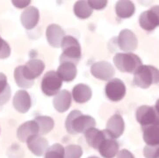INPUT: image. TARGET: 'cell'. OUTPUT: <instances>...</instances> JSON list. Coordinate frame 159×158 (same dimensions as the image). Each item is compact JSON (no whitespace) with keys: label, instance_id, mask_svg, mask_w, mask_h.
Segmentation results:
<instances>
[{"label":"cell","instance_id":"6da1fadb","mask_svg":"<svg viewBox=\"0 0 159 158\" xmlns=\"http://www.w3.org/2000/svg\"><path fill=\"white\" fill-rule=\"evenodd\" d=\"M96 120L90 115H83L78 110L72 111L65 120V128L70 134L84 133L88 129L95 128Z\"/></svg>","mask_w":159,"mask_h":158},{"label":"cell","instance_id":"7a4b0ae2","mask_svg":"<svg viewBox=\"0 0 159 158\" xmlns=\"http://www.w3.org/2000/svg\"><path fill=\"white\" fill-rule=\"evenodd\" d=\"M60 47L62 49V54L60 56V62L70 61L77 65L82 54L79 41L73 36H64Z\"/></svg>","mask_w":159,"mask_h":158},{"label":"cell","instance_id":"3957f363","mask_svg":"<svg viewBox=\"0 0 159 158\" xmlns=\"http://www.w3.org/2000/svg\"><path fill=\"white\" fill-rule=\"evenodd\" d=\"M134 75V84L142 89H147L151 84L158 83V70L154 66L142 65Z\"/></svg>","mask_w":159,"mask_h":158},{"label":"cell","instance_id":"277c9868","mask_svg":"<svg viewBox=\"0 0 159 158\" xmlns=\"http://www.w3.org/2000/svg\"><path fill=\"white\" fill-rule=\"evenodd\" d=\"M113 62L119 70L134 73L143 65L141 58L134 53H118L113 56Z\"/></svg>","mask_w":159,"mask_h":158},{"label":"cell","instance_id":"5b68a950","mask_svg":"<svg viewBox=\"0 0 159 158\" xmlns=\"http://www.w3.org/2000/svg\"><path fill=\"white\" fill-rule=\"evenodd\" d=\"M62 79L57 75V71H48L41 80V91L48 97L55 96L60 92L62 87Z\"/></svg>","mask_w":159,"mask_h":158},{"label":"cell","instance_id":"8992f818","mask_svg":"<svg viewBox=\"0 0 159 158\" xmlns=\"http://www.w3.org/2000/svg\"><path fill=\"white\" fill-rule=\"evenodd\" d=\"M135 119L142 127L158 124V110L156 107L142 106L136 110Z\"/></svg>","mask_w":159,"mask_h":158},{"label":"cell","instance_id":"52a82bcc","mask_svg":"<svg viewBox=\"0 0 159 158\" xmlns=\"http://www.w3.org/2000/svg\"><path fill=\"white\" fill-rule=\"evenodd\" d=\"M105 92L109 100L113 102H119L126 95V85L122 80L113 78L109 80L107 84Z\"/></svg>","mask_w":159,"mask_h":158},{"label":"cell","instance_id":"ba28073f","mask_svg":"<svg viewBox=\"0 0 159 158\" xmlns=\"http://www.w3.org/2000/svg\"><path fill=\"white\" fill-rule=\"evenodd\" d=\"M158 12L159 7L157 5L153 6L149 10L142 12L139 17L140 26L143 30L148 31V32H151L156 29L159 25Z\"/></svg>","mask_w":159,"mask_h":158},{"label":"cell","instance_id":"9c48e42d","mask_svg":"<svg viewBox=\"0 0 159 158\" xmlns=\"http://www.w3.org/2000/svg\"><path fill=\"white\" fill-rule=\"evenodd\" d=\"M93 77L102 81H109L114 75V68L108 61H97L91 66Z\"/></svg>","mask_w":159,"mask_h":158},{"label":"cell","instance_id":"30bf717a","mask_svg":"<svg viewBox=\"0 0 159 158\" xmlns=\"http://www.w3.org/2000/svg\"><path fill=\"white\" fill-rule=\"evenodd\" d=\"M118 46L125 52L134 51L138 46V40L135 34L129 29L120 31L118 36Z\"/></svg>","mask_w":159,"mask_h":158},{"label":"cell","instance_id":"8fae6325","mask_svg":"<svg viewBox=\"0 0 159 158\" xmlns=\"http://www.w3.org/2000/svg\"><path fill=\"white\" fill-rule=\"evenodd\" d=\"M45 69V63L40 59H31L22 66V73L28 80H33L40 77Z\"/></svg>","mask_w":159,"mask_h":158},{"label":"cell","instance_id":"7c38bea8","mask_svg":"<svg viewBox=\"0 0 159 158\" xmlns=\"http://www.w3.org/2000/svg\"><path fill=\"white\" fill-rule=\"evenodd\" d=\"M124 129H125V122L123 118L120 114H114L108 120L106 131L112 138L116 140L120 137L124 133Z\"/></svg>","mask_w":159,"mask_h":158},{"label":"cell","instance_id":"4fadbf2b","mask_svg":"<svg viewBox=\"0 0 159 158\" xmlns=\"http://www.w3.org/2000/svg\"><path fill=\"white\" fill-rule=\"evenodd\" d=\"M103 158H113L119 152V143L112 138L107 133V135L103 140L98 148Z\"/></svg>","mask_w":159,"mask_h":158},{"label":"cell","instance_id":"5bb4252c","mask_svg":"<svg viewBox=\"0 0 159 158\" xmlns=\"http://www.w3.org/2000/svg\"><path fill=\"white\" fill-rule=\"evenodd\" d=\"M12 104L17 112H20V113H26L31 108V97L29 93L26 92L25 90L18 91L13 97Z\"/></svg>","mask_w":159,"mask_h":158},{"label":"cell","instance_id":"9a60e30c","mask_svg":"<svg viewBox=\"0 0 159 158\" xmlns=\"http://www.w3.org/2000/svg\"><path fill=\"white\" fill-rule=\"evenodd\" d=\"M40 20V12L38 8L34 6H29L21 13L20 21L22 26L27 30L34 28Z\"/></svg>","mask_w":159,"mask_h":158},{"label":"cell","instance_id":"2e32d148","mask_svg":"<svg viewBox=\"0 0 159 158\" xmlns=\"http://www.w3.org/2000/svg\"><path fill=\"white\" fill-rule=\"evenodd\" d=\"M64 31L57 24H51L47 27L46 38L48 44L53 47H60L62 39L64 38Z\"/></svg>","mask_w":159,"mask_h":158},{"label":"cell","instance_id":"e0dca14e","mask_svg":"<svg viewBox=\"0 0 159 158\" xmlns=\"http://www.w3.org/2000/svg\"><path fill=\"white\" fill-rule=\"evenodd\" d=\"M26 142L27 144V148H29V150L34 155H35L36 156H43L48 148V140L38 134L29 138Z\"/></svg>","mask_w":159,"mask_h":158},{"label":"cell","instance_id":"ac0fdd59","mask_svg":"<svg viewBox=\"0 0 159 158\" xmlns=\"http://www.w3.org/2000/svg\"><path fill=\"white\" fill-rule=\"evenodd\" d=\"M38 133L39 127L34 120H29L23 123L17 129V137L22 142H26L29 138L37 135Z\"/></svg>","mask_w":159,"mask_h":158},{"label":"cell","instance_id":"d6986e66","mask_svg":"<svg viewBox=\"0 0 159 158\" xmlns=\"http://www.w3.org/2000/svg\"><path fill=\"white\" fill-rule=\"evenodd\" d=\"M71 105V94L67 90L59 92L53 99V106L58 112H64Z\"/></svg>","mask_w":159,"mask_h":158},{"label":"cell","instance_id":"ffe728a7","mask_svg":"<svg viewBox=\"0 0 159 158\" xmlns=\"http://www.w3.org/2000/svg\"><path fill=\"white\" fill-rule=\"evenodd\" d=\"M57 73L59 77L62 79V81L70 83L73 81L77 77V67L74 63L70 61H62L60 62Z\"/></svg>","mask_w":159,"mask_h":158},{"label":"cell","instance_id":"44dd1931","mask_svg":"<svg viewBox=\"0 0 159 158\" xmlns=\"http://www.w3.org/2000/svg\"><path fill=\"white\" fill-rule=\"evenodd\" d=\"M72 97L75 102L78 104H84L88 102L93 96V91L91 87L84 84H78L74 86L72 90Z\"/></svg>","mask_w":159,"mask_h":158},{"label":"cell","instance_id":"7402d4cb","mask_svg":"<svg viewBox=\"0 0 159 158\" xmlns=\"http://www.w3.org/2000/svg\"><path fill=\"white\" fill-rule=\"evenodd\" d=\"M84 135L88 145L94 149H98L100 143L102 142L103 140L107 135V132L106 130L101 131L97 128H92L84 133Z\"/></svg>","mask_w":159,"mask_h":158},{"label":"cell","instance_id":"603a6c76","mask_svg":"<svg viewBox=\"0 0 159 158\" xmlns=\"http://www.w3.org/2000/svg\"><path fill=\"white\" fill-rule=\"evenodd\" d=\"M135 11V6L132 1L120 0L115 5V11L119 18L120 19H128L132 17Z\"/></svg>","mask_w":159,"mask_h":158},{"label":"cell","instance_id":"cb8c5ba5","mask_svg":"<svg viewBox=\"0 0 159 158\" xmlns=\"http://www.w3.org/2000/svg\"><path fill=\"white\" fill-rule=\"evenodd\" d=\"M143 141L149 146L158 145V124L143 127Z\"/></svg>","mask_w":159,"mask_h":158},{"label":"cell","instance_id":"d4e9b609","mask_svg":"<svg viewBox=\"0 0 159 158\" xmlns=\"http://www.w3.org/2000/svg\"><path fill=\"white\" fill-rule=\"evenodd\" d=\"M73 11L75 15L77 16L78 19L85 20L88 19L90 16L93 14V9L90 7L88 4V1H77L74 5Z\"/></svg>","mask_w":159,"mask_h":158},{"label":"cell","instance_id":"484cf974","mask_svg":"<svg viewBox=\"0 0 159 158\" xmlns=\"http://www.w3.org/2000/svg\"><path fill=\"white\" fill-rule=\"evenodd\" d=\"M34 121L39 127V133L41 134H47L55 127V121L48 116H38L34 119Z\"/></svg>","mask_w":159,"mask_h":158},{"label":"cell","instance_id":"4316f807","mask_svg":"<svg viewBox=\"0 0 159 158\" xmlns=\"http://www.w3.org/2000/svg\"><path fill=\"white\" fill-rule=\"evenodd\" d=\"M14 79L18 86L23 88V89H29L34 84V81L28 80L24 77L22 73V66L17 67L14 70Z\"/></svg>","mask_w":159,"mask_h":158},{"label":"cell","instance_id":"83f0119b","mask_svg":"<svg viewBox=\"0 0 159 158\" xmlns=\"http://www.w3.org/2000/svg\"><path fill=\"white\" fill-rule=\"evenodd\" d=\"M45 158H64V147L59 143L48 147L45 152Z\"/></svg>","mask_w":159,"mask_h":158},{"label":"cell","instance_id":"f1b7e54d","mask_svg":"<svg viewBox=\"0 0 159 158\" xmlns=\"http://www.w3.org/2000/svg\"><path fill=\"white\" fill-rule=\"evenodd\" d=\"M83 149L80 146L70 144L64 148V158H81Z\"/></svg>","mask_w":159,"mask_h":158},{"label":"cell","instance_id":"f546056e","mask_svg":"<svg viewBox=\"0 0 159 158\" xmlns=\"http://www.w3.org/2000/svg\"><path fill=\"white\" fill-rule=\"evenodd\" d=\"M143 156L146 158H158V145L156 146H145L143 148Z\"/></svg>","mask_w":159,"mask_h":158},{"label":"cell","instance_id":"4dcf8cb0","mask_svg":"<svg viewBox=\"0 0 159 158\" xmlns=\"http://www.w3.org/2000/svg\"><path fill=\"white\" fill-rule=\"evenodd\" d=\"M11 55V47L9 44L0 36V59H6Z\"/></svg>","mask_w":159,"mask_h":158},{"label":"cell","instance_id":"1f68e13d","mask_svg":"<svg viewBox=\"0 0 159 158\" xmlns=\"http://www.w3.org/2000/svg\"><path fill=\"white\" fill-rule=\"evenodd\" d=\"M88 4L93 10V9L102 10L107 5V1H106V0H95V1L94 0H89Z\"/></svg>","mask_w":159,"mask_h":158},{"label":"cell","instance_id":"d6a6232c","mask_svg":"<svg viewBox=\"0 0 159 158\" xmlns=\"http://www.w3.org/2000/svg\"><path fill=\"white\" fill-rule=\"evenodd\" d=\"M11 88L10 85L5 89V91L3 93L0 94V106H4L9 101L11 97Z\"/></svg>","mask_w":159,"mask_h":158},{"label":"cell","instance_id":"836d02e7","mask_svg":"<svg viewBox=\"0 0 159 158\" xmlns=\"http://www.w3.org/2000/svg\"><path fill=\"white\" fill-rule=\"evenodd\" d=\"M9 86L7 83V77L4 73H0V94L5 92V89Z\"/></svg>","mask_w":159,"mask_h":158},{"label":"cell","instance_id":"e575fe53","mask_svg":"<svg viewBox=\"0 0 159 158\" xmlns=\"http://www.w3.org/2000/svg\"><path fill=\"white\" fill-rule=\"evenodd\" d=\"M11 3L15 7L21 9V8H25L26 6H28L31 4V1H24V0L23 1H16V0H12Z\"/></svg>","mask_w":159,"mask_h":158},{"label":"cell","instance_id":"d590c367","mask_svg":"<svg viewBox=\"0 0 159 158\" xmlns=\"http://www.w3.org/2000/svg\"><path fill=\"white\" fill-rule=\"evenodd\" d=\"M117 158H134V155L128 149H122L118 152Z\"/></svg>","mask_w":159,"mask_h":158},{"label":"cell","instance_id":"8d00e7d4","mask_svg":"<svg viewBox=\"0 0 159 158\" xmlns=\"http://www.w3.org/2000/svg\"><path fill=\"white\" fill-rule=\"evenodd\" d=\"M88 158H98V156H90V157H88Z\"/></svg>","mask_w":159,"mask_h":158}]
</instances>
